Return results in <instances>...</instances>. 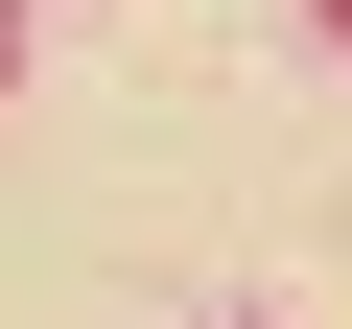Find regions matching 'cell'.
Masks as SVG:
<instances>
[{
  "label": "cell",
  "mask_w": 352,
  "mask_h": 329,
  "mask_svg": "<svg viewBox=\"0 0 352 329\" xmlns=\"http://www.w3.org/2000/svg\"><path fill=\"white\" fill-rule=\"evenodd\" d=\"M329 24H352V0H329Z\"/></svg>",
  "instance_id": "6da1fadb"
}]
</instances>
